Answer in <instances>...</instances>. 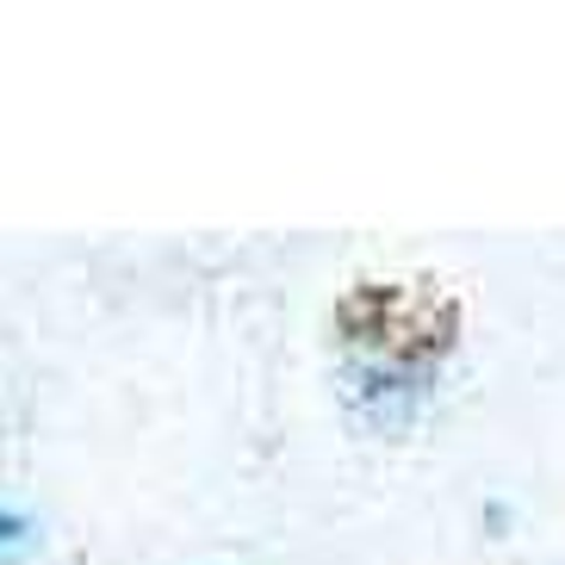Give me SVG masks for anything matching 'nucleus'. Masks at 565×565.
<instances>
[{
  "label": "nucleus",
  "instance_id": "1",
  "mask_svg": "<svg viewBox=\"0 0 565 565\" xmlns=\"http://www.w3.org/2000/svg\"><path fill=\"white\" fill-rule=\"evenodd\" d=\"M32 541H38L32 515H19V510H0V565L25 559V553H32Z\"/></svg>",
  "mask_w": 565,
  "mask_h": 565
}]
</instances>
